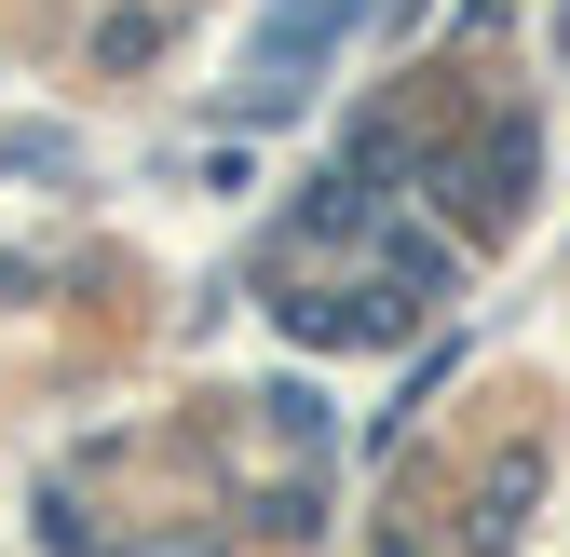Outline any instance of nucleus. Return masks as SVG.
I'll use <instances>...</instances> for the list:
<instances>
[{"mask_svg":"<svg viewBox=\"0 0 570 557\" xmlns=\"http://www.w3.org/2000/svg\"><path fill=\"white\" fill-rule=\"evenodd\" d=\"M340 28H353V0H272V41L245 55V109H285V96H299V68H313Z\"/></svg>","mask_w":570,"mask_h":557,"instance_id":"obj_1","label":"nucleus"}]
</instances>
